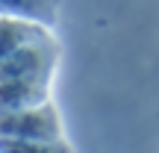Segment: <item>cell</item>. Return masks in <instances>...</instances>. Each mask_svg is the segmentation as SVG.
Returning <instances> with one entry per match:
<instances>
[{
	"mask_svg": "<svg viewBox=\"0 0 159 153\" xmlns=\"http://www.w3.org/2000/svg\"><path fill=\"white\" fill-rule=\"evenodd\" d=\"M0 150H68L53 103L0 112Z\"/></svg>",
	"mask_w": 159,
	"mask_h": 153,
	"instance_id": "cell-1",
	"label": "cell"
},
{
	"mask_svg": "<svg viewBox=\"0 0 159 153\" xmlns=\"http://www.w3.org/2000/svg\"><path fill=\"white\" fill-rule=\"evenodd\" d=\"M50 100V77H24L0 83V112L27 109Z\"/></svg>",
	"mask_w": 159,
	"mask_h": 153,
	"instance_id": "cell-2",
	"label": "cell"
},
{
	"mask_svg": "<svg viewBox=\"0 0 159 153\" xmlns=\"http://www.w3.org/2000/svg\"><path fill=\"white\" fill-rule=\"evenodd\" d=\"M0 15L50 29L59 18V0H0Z\"/></svg>",
	"mask_w": 159,
	"mask_h": 153,
	"instance_id": "cell-3",
	"label": "cell"
},
{
	"mask_svg": "<svg viewBox=\"0 0 159 153\" xmlns=\"http://www.w3.org/2000/svg\"><path fill=\"white\" fill-rule=\"evenodd\" d=\"M44 27H35V24L18 21V18H3L0 15V59H6L12 50H18L21 44L44 35Z\"/></svg>",
	"mask_w": 159,
	"mask_h": 153,
	"instance_id": "cell-4",
	"label": "cell"
}]
</instances>
